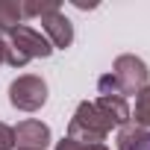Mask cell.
Instances as JSON below:
<instances>
[{"label": "cell", "instance_id": "10", "mask_svg": "<svg viewBox=\"0 0 150 150\" xmlns=\"http://www.w3.org/2000/svg\"><path fill=\"white\" fill-rule=\"evenodd\" d=\"M147 135V129H141V127H135L132 121L127 124V127H118V135H115V144H118V150H132L141 138Z\"/></svg>", "mask_w": 150, "mask_h": 150}, {"label": "cell", "instance_id": "6", "mask_svg": "<svg viewBox=\"0 0 150 150\" xmlns=\"http://www.w3.org/2000/svg\"><path fill=\"white\" fill-rule=\"evenodd\" d=\"M41 30H44V38H47L53 47H59V50H65V47L74 44V24L65 18L62 9L44 15V18H41Z\"/></svg>", "mask_w": 150, "mask_h": 150}, {"label": "cell", "instance_id": "11", "mask_svg": "<svg viewBox=\"0 0 150 150\" xmlns=\"http://www.w3.org/2000/svg\"><path fill=\"white\" fill-rule=\"evenodd\" d=\"M21 9L24 18H44L50 12H59V0H24Z\"/></svg>", "mask_w": 150, "mask_h": 150}, {"label": "cell", "instance_id": "4", "mask_svg": "<svg viewBox=\"0 0 150 150\" xmlns=\"http://www.w3.org/2000/svg\"><path fill=\"white\" fill-rule=\"evenodd\" d=\"M9 103L18 112H38L47 103V83L35 74H24V77L12 80L9 86Z\"/></svg>", "mask_w": 150, "mask_h": 150}, {"label": "cell", "instance_id": "12", "mask_svg": "<svg viewBox=\"0 0 150 150\" xmlns=\"http://www.w3.org/2000/svg\"><path fill=\"white\" fill-rule=\"evenodd\" d=\"M56 150H109L106 144H80V141H74V138H62V141H56Z\"/></svg>", "mask_w": 150, "mask_h": 150}, {"label": "cell", "instance_id": "2", "mask_svg": "<svg viewBox=\"0 0 150 150\" xmlns=\"http://www.w3.org/2000/svg\"><path fill=\"white\" fill-rule=\"evenodd\" d=\"M115 124L97 109V103H88V100H83L74 112V118L68 121V138L80 144H103Z\"/></svg>", "mask_w": 150, "mask_h": 150}, {"label": "cell", "instance_id": "5", "mask_svg": "<svg viewBox=\"0 0 150 150\" xmlns=\"http://www.w3.org/2000/svg\"><path fill=\"white\" fill-rule=\"evenodd\" d=\"M12 129H15V147L18 150H47L50 147V127L35 121V118H27Z\"/></svg>", "mask_w": 150, "mask_h": 150}, {"label": "cell", "instance_id": "8", "mask_svg": "<svg viewBox=\"0 0 150 150\" xmlns=\"http://www.w3.org/2000/svg\"><path fill=\"white\" fill-rule=\"evenodd\" d=\"M21 21H24V9L18 0H0V33L21 27Z\"/></svg>", "mask_w": 150, "mask_h": 150}, {"label": "cell", "instance_id": "3", "mask_svg": "<svg viewBox=\"0 0 150 150\" xmlns=\"http://www.w3.org/2000/svg\"><path fill=\"white\" fill-rule=\"evenodd\" d=\"M112 77L118 83V91L127 97V94H138L147 83H150V68L141 56H132V53H124L115 59L112 65Z\"/></svg>", "mask_w": 150, "mask_h": 150}, {"label": "cell", "instance_id": "14", "mask_svg": "<svg viewBox=\"0 0 150 150\" xmlns=\"http://www.w3.org/2000/svg\"><path fill=\"white\" fill-rule=\"evenodd\" d=\"M132 150H150V132H147V135H144V138H141V141H138Z\"/></svg>", "mask_w": 150, "mask_h": 150}, {"label": "cell", "instance_id": "9", "mask_svg": "<svg viewBox=\"0 0 150 150\" xmlns=\"http://www.w3.org/2000/svg\"><path fill=\"white\" fill-rule=\"evenodd\" d=\"M132 124L147 129L150 127V83L135 94V109H132Z\"/></svg>", "mask_w": 150, "mask_h": 150}, {"label": "cell", "instance_id": "7", "mask_svg": "<svg viewBox=\"0 0 150 150\" xmlns=\"http://www.w3.org/2000/svg\"><path fill=\"white\" fill-rule=\"evenodd\" d=\"M94 103H97V109H100L115 127H127V124L132 121V109H129L127 97H121V94H100Z\"/></svg>", "mask_w": 150, "mask_h": 150}, {"label": "cell", "instance_id": "1", "mask_svg": "<svg viewBox=\"0 0 150 150\" xmlns=\"http://www.w3.org/2000/svg\"><path fill=\"white\" fill-rule=\"evenodd\" d=\"M0 38H3L6 65H12V68H24L30 59H47L53 53V44L27 24H21L9 33H0Z\"/></svg>", "mask_w": 150, "mask_h": 150}, {"label": "cell", "instance_id": "13", "mask_svg": "<svg viewBox=\"0 0 150 150\" xmlns=\"http://www.w3.org/2000/svg\"><path fill=\"white\" fill-rule=\"evenodd\" d=\"M0 150H15V129L0 121Z\"/></svg>", "mask_w": 150, "mask_h": 150}, {"label": "cell", "instance_id": "15", "mask_svg": "<svg viewBox=\"0 0 150 150\" xmlns=\"http://www.w3.org/2000/svg\"><path fill=\"white\" fill-rule=\"evenodd\" d=\"M6 62V53H3V38H0V65Z\"/></svg>", "mask_w": 150, "mask_h": 150}]
</instances>
